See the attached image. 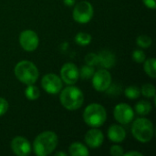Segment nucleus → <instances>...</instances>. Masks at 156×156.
Returning a JSON list of instances; mask_svg holds the SVG:
<instances>
[{
	"instance_id": "obj_1",
	"label": "nucleus",
	"mask_w": 156,
	"mask_h": 156,
	"mask_svg": "<svg viewBox=\"0 0 156 156\" xmlns=\"http://www.w3.org/2000/svg\"><path fill=\"white\" fill-rule=\"evenodd\" d=\"M58 145V136L55 133L47 131L37 136L33 143V149L37 156L50 154Z\"/></svg>"
},
{
	"instance_id": "obj_2",
	"label": "nucleus",
	"mask_w": 156,
	"mask_h": 156,
	"mask_svg": "<svg viewBox=\"0 0 156 156\" xmlns=\"http://www.w3.org/2000/svg\"><path fill=\"white\" fill-rule=\"evenodd\" d=\"M59 100L64 108L69 111H75L83 104L84 95L79 88L69 86L61 91Z\"/></svg>"
},
{
	"instance_id": "obj_3",
	"label": "nucleus",
	"mask_w": 156,
	"mask_h": 156,
	"mask_svg": "<svg viewBox=\"0 0 156 156\" xmlns=\"http://www.w3.org/2000/svg\"><path fill=\"white\" fill-rule=\"evenodd\" d=\"M15 75L16 79L26 85L34 84L38 79V69L31 61L22 60L15 67Z\"/></svg>"
},
{
	"instance_id": "obj_4",
	"label": "nucleus",
	"mask_w": 156,
	"mask_h": 156,
	"mask_svg": "<svg viewBox=\"0 0 156 156\" xmlns=\"http://www.w3.org/2000/svg\"><path fill=\"white\" fill-rule=\"evenodd\" d=\"M107 119L105 108L99 103H91L88 105L83 112L84 122L90 127L97 128L101 126Z\"/></svg>"
},
{
	"instance_id": "obj_5",
	"label": "nucleus",
	"mask_w": 156,
	"mask_h": 156,
	"mask_svg": "<svg viewBox=\"0 0 156 156\" xmlns=\"http://www.w3.org/2000/svg\"><path fill=\"white\" fill-rule=\"evenodd\" d=\"M154 125L152 122L146 118H139L134 121L132 126V133L133 137L143 143H149L154 136Z\"/></svg>"
},
{
	"instance_id": "obj_6",
	"label": "nucleus",
	"mask_w": 156,
	"mask_h": 156,
	"mask_svg": "<svg viewBox=\"0 0 156 156\" xmlns=\"http://www.w3.org/2000/svg\"><path fill=\"white\" fill-rule=\"evenodd\" d=\"M73 19L80 24H86L90 21L93 16V7L88 1L78 3L73 9Z\"/></svg>"
},
{
	"instance_id": "obj_7",
	"label": "nucleus",
	"mask_w": 156,
	"mask_h": 156,
	"mask_svg": "<svg viewBox=\"0 0 156 156\" xmlns=\"http://www.w3.org/2000/svg\"><path fill=\"white\" fill-rule=\"evenodd\" d=\"M113 115L119 123L126 125L133 120L134 112L133 108L127 103H119L114 108Z\"/></svg>"
},
{
	"instance_id": "obj_8",
	"label": "nucleus",
	"mask_w": 156,
	"mask_h": 156,
	"mask_svg": "<svg viewBox=\"0 0 156 156\" xmlns=\"http://www.w3.org/2000/svg\"><path fill=\"white\" fill-rule=\"evenodd\" d=\"M92 85L94 89L98 91L107 90L110 85H112L111 73L105 69L96 71L92 76Z\"/></svg>"
},
{
	"instance_id": "obj_9",
	"label": "nucleus",
	"mask_w": 156,
	"mask_h": 156,
	"mask_svg": "<svg viewBox=\"0 0 156 156\" xmlns=\"http://www.w3.org/2000/svg\"><path fill=\"white\" fill-rule=\"evenodd\" d=\"M41 85L44 90L49 94H57L62 89L61 79L53 73L45 75L41 80Z\"/></svg>"
},
{
	"instance_id": "obj_10",
	"label": "nucleus",
	"mask_w": 156,
	"mask_h": 156,
	"mask_svg": "<svg viewBox=\"0 0 156 156\" xmlns=\"http://www.w3.org/2000/svg\"><path fill=\"white\" fill-rule=\"evenodd\" d=\"M19 43L26 51H34L39 43L37 33L33 30L27 29L21 32L19 36Z\"/></svg>"
},
{
	"instance_id": "obj_11",
	"label": "nucleus",
	"mask_w": 156,
	"mask_h": 156,
	"mask_svg": "<svg viewBox=\"0 0 156 156\" xmlns=\"http://www.w3.org/2000/svg\"><path fill=\"white\" fill-rule=\"evenodd\" d=\"M60 76L61 80L68 85L75 84L79 78L80 73L78 67L73 63H66L60 69Z\"/></svg>"
},
{
	"instance_id": "obj_12",
	"label": "nucleus",
	"mask_w": 156,
	"mask_h": 156,
	"mask_svg": "<svg viewBox=\"0 0 156 156\" xmlns=\"http://www.w3.org/2000/svg\"><path fill=\"white\" fill-rule=\"evenodd\" d=\"M11 149L16 155L27 156L31 153V144L26 138L17 136L12 140Z\"/></svg>"
},
{
	"instance_id": "obj_13",
	"label": "nucleus",
	"mask_w": 156,
	"mask_h": 156,
	"mask_svg": "<svg viewBox=\"0 0 156 156\" xmlns=\"http://www.w3.org/2000/svg\"><path fill=\"white\" fill-rule=\"evenodd\" d=\"M104 135L101 131L97 128H92L89 130L85 135V143L87 145L92 149L100 147L103 144Z\"/></svg>"
},
{
	"instance_id": "obj_14",
	"label": "nucleus",
	"mask_w": 156,
	"mask_h": 156,
	"mask_svg": "<svg viewBox=\"0 0 156 156\" xmlns=\"http://www.w3.org/2000/svg\"><path fill=\"white\" fill-rule=\"evenodd\" d=\"M108 137L112 143L119 144L124 141L126 137V132L121 125L113 124L111 125L108 130Z\"/></svg>"
},
{
	"instance_id": "obj_15",
	"label": "nucleus",
	"mask_w": 156,
	"mask_h": 156,
	"mask_svg": "<svg viewBox=\"0 0 156 156\" xmlns=\"http://www.w3.org/2000/svg\"><path fill=\"white\" fill-rule=\"evenodd\" d=\"M98 58H99V65H101L104 69H111L116 63V57L114 53L107 49L101 50L98 54Z\"/></svg>"
},
{
	"instance_id": "obj_16",
	"label": "nucleus",
	"mask_w": 156,
	"mask_h": 156,
	"mask_svg": "<svg viewBox=\"0 0 156 156\" xmlns=\"http://www.w3.org/2000/svg\"><path fill=\"white\" fill-rule=\"evenodd\" d=\"M69 154L72 156H88L90 154V152L82 144L73 143L69 146Z\"/></svg>"
},
{
	"instance_id": "obj_17",
	"label": "nucleus",
	"mask_w": 156,
	"mask_h": 156,
	"mask_svg": "<svg viewBox=\"0 0 156 156\" xmlns=\"http://www.w3.org/2000/svg\"><path fill=\"white\" fill-rule=\"evenodd\" d=\"M152 111V105L147 101H140L135 105V112L142 116L148 115Z\"/></svg>"
},
{
	"instance_id": "obj_18",
	"label": "nucleus",
	"mask_w": 156,
	"mask_h": 156,
	"mask_svg": "<svg viewBox=\"0 0 156 156\" xmlns=\"http://www.w3.org/2000/svg\"><path fill=\"white\" fill-rule=\"evenodd\" d=\"M156 59L154 58H149L146 61H144V71L146 72V74L154 79L156 77V68H155Z\"/></svg>"
},
{
	"instance_id": "obj_19",
	"label": "nucleus",
	"mask_w": 156,
	"mask_h": 156,
	"mask_svg": "<svg viewBox=\"0 0 156 156\" xmlns=\"http://www.w3.org/2000/svg\"><path fill=\"white\" fill-rule=\"evenodd\" d=\"M25 95L28 100L35 101L39 98L40 92H39V90L37 87L34 86L33 84H30V85H27V87L25 90Z\"/></svg>"
},
{
	"instance_id": "obj_20",
	"label": "nucleus",
	"mask_w": 156,
	"mask_h": 156,
	"mask_svg": "<svg viewBox=\"0 0 156 156\" xmlns=\"http://www.w3.org/2000/svg\"><path fill=\"white\" fill-rule=\"evenodd\" d=\"M75 42L80 46H87L91 42V36L86 32H79L75 36Z\"/></svg>"
},
{
	"instance_id": "obj_21",
	"label": "nucleus",
	"mask_w": 156,
	"mask_h": 156,
	"mask_svg": "<svg viewBox=\"0 0 156 156\" xmlns=\"http://www.w3.org/2000/svg\"><path fill=\"white\" fill-rule=\"evenodd\" d=\"M79 73H80V77L82 80H90L94 75L95 69H94V67L92 66L85 65L81 67L80 70H79Z\"/></svg>"
},
{
	"instance_id": "obj_22",
	"label": "nucleus",
	"mask_w": 156,
	"mask_h": 156,
	"mask_svg": "<svg viewBox=\"0 0 156 156\" xmlns=\"http://www.w3.org/2000/svg\"><path fill=\"white\" fill-rule=\"evenodd\" d=\"M125 96L130 100H135L138 99L141 95V90L136 86H129L124 90Z\"/></svg>"
},
{
	"instance_id": "obj_23",
	"label": "nucleus",
	"mask_w": 156,
	"mask_h": 156,
	"mask_svg": "<svg viewBox=\"0 0 156 156\" xmlns=\"http://www.w3.org/2000/svg\"><path fill=\"white\" fill-rule=\"evenodd\" d=\"M141 90V93L146 97V98H154L155 97V88L154 85L152 84H144L142 86V89Z\"/></svg>"
},
{
	"instance_id": "obj_24",
	"label": "nucleus",
	"mask_w": 156,
	"mask_h": 156,
	"mask_svg": "<svg viewBox=\"0 0 156 156\" xmlns=\"http://www.w3.org/2000/svg\"><path fill=\"white\" fill-rule=\"evenodd\" d=\"M136 43L142 48H147L152 45V38L146 35H141L137 37Z\"/></svg>"
},
{
	"instance_id": "obj_25",
	"label": "nucleus",
	"mask_w": 156,
	"mask_h": 156,
	"mask_svg": "<svg viewBox=\"0 0 156 156\" xmlns=\"http://www.w3.org/2000/svg\"><path fill=\"white\" fill-rule=\"evenodd\" d=\"M85 62H86V65H89V66H97L99 65V58H98V55L95 54V53H89L85 56Z\"/></svg>"
},
{
	"instance_id": "obj_26",
	"label": "nucleus",
	"mask_w": 156,
	"mask_h": 156,
	"mask_svg": "<svg viewBox=\"0 0 156 156\" xmlns=\"http://www.w3.org/2000/svg\"><path fill=\"white\" fill-rule=\"evenodd\" d=\"M133 59L137 63H144L145 61V53L141 49H136L133 52Z\"/></svg>"
},
{
	"instance_id": "obj_27",
	"label": "nucleus",
	"mask_w": 156,
	"mask_h": 156,
	"mask_svg": "<svg viewBox=\"0 0 156 156\" xmlns=\"http://www.w3.org/2000/svg\"><path fill=\"white\" fill-rule=\"evenodd\" d=\"M110 154L114 156H122L123 155L124 152L122 146L120 145H112L110 149Z\"/></svg>"
},
{
	"instance_id": "obj_28",
	"label": "nucleus",
	"mask_w": 156,
	"mask_h": 156,
	"mask_svg": "<svg viewBox=\"0 0 156 156\" xmlns=\"http://www.w3.org/2000/svg\"><path fill=\"white\" fill-rule=\"evenodd\" d=\"M8 110V102L4 98L0 97V116L4 115Z\"/></svg>"
},
{
	"instance_id": "obj_29",
	"label": "nucleus",
	"mask_w": 156,
	"mask_h": 156,
	"mask_svg": "<svg viewBox=\"0 0 156 156\" xmlns=\"http://www.w3.org/2000/svg\"><path fill=\"white\" fill-rule=\"evenodd\" d=\"M144 4L151 9H154L156 7L155 0H144Z\"/></svg>"
},
{
	"instance_id": "obj_30",
	"label": "nucleus",
	"mask_w": 156,
	"mask_h": 156,
	"mask_svg": "<svg viewBox=\"0 0 156 156\" xmlns=\"http://www.w3.org/2000/svg\"><path fill=\"white\" fill-rule=\"evenodd\" d=\"M124 156H143V154L141 153H138V152H133V151H131V152H128V153H124L123 154Z\"/></svg>"
},
{
	"instance_id": "obj_31",
	"label": "nucleus",
	"mask_w": 156,
	"mask_h": 156,
	"mask_svg": "<svg viewBox=\"0 0 156 156\" xmlns=\"http://www.w3.org/2000/svg\"><path fill=\"white\" fill-rule=\"evenodd\" d=\"M63 2H64V4H65L66 5H68V6H72V5H75L76 0H63Z\"/></svg>"
},
{
	"instance_id": "obj_32",
	"label": "nucleus",
	"mask_w": 156,
	"mask_h": 156,
	"mask_svg": "<svg viewBox=\"0 0 156 156\" xmlns=\"http://www.w3.org/2000/svg\"><path fill=\"white\" fill-rule=\"evenodd\" d=\"M56 155L57 156H58V155L66 156L67 155V154H66V153H63V152H58V153H57V154H56Z\"/></svg>"
}]
</instances>
